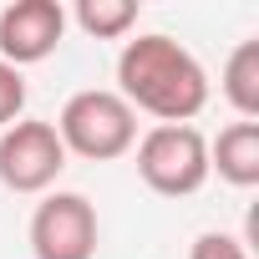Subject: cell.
Returning a JSON list of instances; mask_svg holds the SVG:
<instances>
[{
  "instance_id": "5b68a950",
  "label": "cell",
  "mask_w": 259,
  "mask_h": 259,
  "mask_svg": "<svg viewBox=\"0 0 259 259\" xmlns=\"http://www.w3.org/2000/svg\"><path fill=\"white\" fill-rule=\"evenodd\" d=\"M97 208L87 193H46L31 213L36 259H92L97 254Z\"/></svg>"
},
{
  "instance_id": "9c48e42d",
  "label": "cell",
  "mask_w": 259,
  "mask_h": 259,
  "mask_svg": "<svg viewBox=\"0 0 259 259\" xmlns=\"http://www.w3.org/2000/svg\"><path fill=\"white\" fill-rule=\"evenodd\" d=\"M66 21H76L81 36L92 41H122L138 26V0H76V11H66Z\"/></svg>"
},
{
  "instance_id": "52a82bcc",
  "label": "cell",
  "mask_w": 259,
  "mask_h": 259,
  "mask_svg": "<svg viewBox=\"0 0 259 259\" xmlns=\"http://www.w3.org/2000/svg\"><path fill=\"white\" fill-rule=\"evenodd\" d=\"M208 173L229 188H259V122H229L208 143Z\"/></svg>"
},
{
  "instance_id": "8992f818",
  "label": "cell",
  "mask_w": 259,
  "mask_h": 259,
  "mask_svg": "<svg viewBox=\"0 0 259 259\" xmlns=\"http://www.w3.org/2000/svg\"><path fill=\"white\" fill-rule=\"evenodd\" d=\"M66 36V6L61 0H11L0 11V61L6 66H36L46 61Z\"/></svg>"
},
{
  "instance_id": "6da1fadb",
  "label": "cell",
  "mask_w": 259,
  "mask_h": 259,
  "mask_svg": "<svg viewBox=\"0 0 259 259\" xmlns=\"http://www.w3.org/2000/svg\"><path fill=\"white\" fill-rule=\"evenodd\" d=\"M117 97L133 112L158 117V127H183L208 107V71L183 41L148 31L117 56Z\"/></svg>"
},
{
  "instance_id": "8fae6325",
  "label": "cell",
  "mask_w": 259,
  "mask_h": 259,
  "mask_svg": "<svg viewBox=\"0 0 259 259\" xmlns=\"http://www.w3.org/2000/svg\"><path fill=\"white\" fill-rule=\"evenodd\" d=\"M188 259H249V249H244L234 234H219V229H208V234H198V239H193Z\"/></svg>"
},
{
  "instance_id": "ba28073f",
  "label": "cell",
  "mask_w": 259,
  "mask_h": 259,
  "mask_svg": "<svg viewBox=\"0 0 259 259\" xmlns=\"http://www.w3.org/2000/svg\"><path fill=\"white\" fill-rule=\"evenodd\" d=\"M219 92L229 97V107L239 112V122H259V36H249V41H239L229 51Z\"/></svg>"
},
{
  "instance_id": "30bf717a",
  "label": "cell",
  "mask_w": 259,
  "mask_h": 259,
  "mask_svg": "<svg viewBox=\"0 0 259 259\" xmlns=\"http://www.w3.org/2000/svg\"><path fill=\"white\" fill-rule=\"evenodd\" d=\"M21 112H26V76L0 61V133L11 122H21Z\"/></svg>"
},
{
  "instance_id": "3957f363",
  "label": "cell",
  "mask_w": 259,
  "mask_h": 259,
  "mask_svg": "<svg viewBox=\"0 0 259 259\" xmlns=\"http://www.w3.org/2000/svg\"><path fill=\"white\" fill-rule=\"evenodd\" d=\"M133 148H138V178L163 198H193L208 183V138L193 122L148 127Z\"/></svg>"
},
{
  "instance_id": "7a4b0ae2",
  "label": "cell",
  "mask_w": 259,
  "mask_h": 259,
  "mask_svg": "<svg viewBox=\"0 0 259 259\" xmlns=\"http://www.w3.org/2000/svg\"><path fill=\"white\" fill-rule=\"evenodd\" d=\"M51 127H56L61 148L87 163H112L122 153H133V143H138V112L107 87H87V92L66 97V107Z\"/></svg>"
},
{
  "instance_id": "277c9868",
  "label": "cell",
  "mask_w": 259,
  "mask_h": 259,
  "mask_svg": "<svg viewBox=\"0 0 259 259\" xmlns=\"http://www.w3.org/2000/svg\"><path fill=\"white\" fill-rule=\"evenodd\" d=\"M61 168H66V148L51 122L21 117L0 133V183L11 193H51Z\"/></svg>"
}]
</instances>
